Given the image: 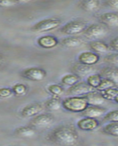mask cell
Instances as JSON below:
<instances>
[{"mask_svg": "<svg viewBox=\"0 0 118 146\" xmlns=\"http://www.w3.org/2000/svg\"><path fill=\"white\" fill-rule=\"evenodd\" d=\"M12 90L13 92V94L17 96H22L27 94L28 91V88L26 85L23 83H16L12 87Z\"/></svg>", "mask_w": 118, "mask_h": 146, "instance_id": "cell-26", "label": "cell"}, {"mask_svg": "<svg viewBox=\"0 0 118 146\" xmlns=\"http://www.w3.org/2000/svg\"><path fill=\"white\" fill-rule=\"evenodd\" d=\"M117 84L114 81L111 80L108 78H103L101 82L100 85L97 87L96 90L98 91H104L106 89H108L109 88H112V87H116Z\"/></svg>", "mask_w": 118, "mask_h": 146, "instance_id": "cell-29", "label": "cell"}, {"mask_svg": "<svg viewBox=\"0 0 118 146\" xmlns=\"http://www.w3.org/2000/svg\"><path fill=\"white\" fill-rule=\"evenodd\" d=\"M102 78H103L100 75V73L99 74H91V75L87 76L86 82L90 85V86L96 89L97 87L100 85Z\"/></svg>", "mask_w": 118, "mask_h": 146, "instance_id": "cell-25", "label": "cell"}, {"mask_svg": "<svg viewBox=\"0 0 118 146\" xmlns=\"http://www.w3.org/2000/svg\"><path fill=\"white\" fill-rule=\"evenodd\" d=\"M85 98L87 100L89 105H98V106H101L103 105L106 101L105 98L102 96L100 91L95 90V91H91L89 94L85 95Z\"/></svg>", "mask_w": 118, "mask_h": 146, "instance_id": "cell-16", "label": "cell"}, {"mask_svg": "<svg viewBox=\"0 0 118 146\" xmlns=\"http://www.w3.org/2000/svg\"><path fill=\"white\" fill-rule=\"evenodd\" d=\"M45 106L41 103L34 102L23 107L21 111V115L23 118H32L40 114L43 110Z\"/></svg>", "mask_w": 118, "mask_h": 146, "instance_id": "cell-9", "label": "cell"}, {"mask_svg": "<svg viewBox=\"0 0 118 146\" xmlns=\"http://www.w3.org/2000/svg\"><path fill=\"white\" fill-rule=\"evenodd\" d=\"M100 92L101 93L102 96L105 98V100L112 101L118 95V88L117 87H112V88H109L104 91H100Z\"/></svg>", "mask_w": 118, "mask_h": 146, "instance_id": "cell-27", "label": "cell"}, {"mask_svg": "<svg viewBox=\"0 0 118 146\" xmlns=\"http://www.w3.org/2000/svg\"><path fill=\"white\" fill-rule=\"evenodd\" d=\"M86 27H87L86 23L83 21H70L61 27L60 32L63 35L75 36V35L83 33Z\"/></svg>", "mask_w": 118, "mask_h": 146, "instance_id": "cell-4", "label": "cell"}, {"mask_svg": "<svg viewBox=\"0 0 118 146\" xmlns=\"http://www.w3.org/2000/svg\"><path fill=\"white\" fill-rule=\"evenodd\" d=\"M72 72L79 77L88 76L95 72V68L93 66L83 64L81 63H77L73 65L72 67Z\"/></svg>", "mask_w": 118, "mask_h": 146, "instance_id": "cell-15", "label": "cell"}, {"mask_svg": "<svg viewBox=\"0 0 118 146\" xmlns=\"http://www.w3.org/2000/svg\"><path fill=\"white\" fill-rule=\"evenodd\" d=\"M105 2L109 7L118 10V0H105Z\"/></svg>", "mask_w": 118, "mask_h": 146, "instance_id": "cell-35", "label": "cell"}, {"mask_svg": "<svg viewBox=\"0 0 118 146\" xmlns=\"http://www.w3.org/2000/svg\"><path fill=\"white\" fill-rule=\"evenodd\" d=\"M48 91L52 96H60L64 94L63 87L59 84H51L47 88Z\"/></svg>", "mask_w": 118, "mask_h": 146, "instance_id": "cell-28", "label": "cell"}, {"mask_svg": "<svg viewBox=\"0 0 118 146\" xmlns=\"http://www.w3.org/2000/svg\"><path fill=\"white\" fill-rule=\"evenodd\" d=\"M107 34V29L104 25L98 23H93L91 25L87 26L83 32L84 36L90 40H95L102 38L106 36Z\"/></svg>", "mask_w": 118, "mask_h": 146, "instance_id": "cell-5", "label": "cell"}, {"mask_svg": "<svg viewBox=\"0 0 118 146\" xmlns=\"http://www.w3.org/2000/svg\"><path fill=\"white\" fill-rule=\"evenodd\" d=\"M105 122H118V110H113L108 112L103 115Z\"/></svg>", "mask_w": 118, "mask_h": 146, "instance_id": "cell-30", "label": "cell"}, {"mask_svg": "<svg viewBox=\"0 0 118 146\" xmlns=\"http://www.w3.org/2000/svg\"><path fill=\"white\" fill-rule=\"evenodd\" d=\"M100 6L99 0H81L80 7L86 12H94L97 10Z\"/></svg>", "mask_w": 118, "mask_h": 146, "instance_id": "cell-22", "label": "cell"}, {"mask_svg": "<svg viewBox=\"0 0 118 146\" xmlns=\"http://www.w3.org/2000/svg\"><path fill=\"white\" fill-rule=\"evenodd\" d=\"M18 5L16 0H0V7L7 8V7H14Z\"/></svg>", "mask_w": 118, "mask_h": 146, "instance_id": "cell-33", "label": "cell"}, {"mask_svg": "<svg viewBox=\"0 0 118 146\" xmlns=\"http://www.w3.org/2000/svg\"><path fill=\"white\" fill-rule=\"evenodd\" d=\"M54 118L53 115L49 113H40L32 117L30 121V126L35 129H46L53 124Z\"/></svg>", "mask_w": 118, "mask_h": 146, "instance_id": "cell-7", "label": "cell"}, {"mask_svg": "<svg viewBox=\"0 0 118 146\" xmlns=\"http://www.w3.org/2000/svg\"><path fill=\"white\" fill-rule=\"evenodd\" d=\"M37 43L40 48L44 49H52L58 45L59 40L53 35H45L39 37L37 40Z\"/></svg>", "mask_w": 118, "mask_h": 146, "instance_id": "cell-13", "label": "cell"}, {"mask_svg": "<svg viewBox=\"0 0 118 146\" xmlns=\"http://www.w3.org/2000/svg\"><path fill=\"white\" fill-rule=\"evenodd\" d=\"M96 90L90 86L86 82H79L71 86L67 90V93L71 96H85L91 91Z\"/></svg>", "mask_w": 118, "mask_h": 146, "instance_id": "cell-8", "label": "cell"}, {"mask_svg": "<svg viewBox=\"0 0 118 146\" xmlns=\"http://www.w3.org/2000/svg\"><path fill=\"white\" fill-rule=\"evenodd\" d=\"M109 48L111 50L115 52H118V36L111 40L109 42Z\"/></svg>", "mask_w": 118, "mask_h": 146, "instance_id": "cell-34", "label": "cell"}, {"mask_svg": "<svg viewBox=\"0 0 118 146\" xmlns=\"http://www.w3.org/2000/svg\"><path fill=\"white\" fill-rule=\"evenodd\" d=\"M99 21L103 25L109 28L118 27V13L107 12L99 15Z\"/></svg>", "mask_w": 118, "mask_h": 146, "instance_id": "cell-10", "label": "cell"}, {"mask_svg": "<svg viewBox=\"0 0 118 146\" xmlns=\"http://www.w3.org/2000/svg\"><path fill=\"white\" fill-rule=\"evenodd\" d=\"M82 113V115L84 117L97 118L103 116L107 113V109L98 105H88Z\"/></svg>", "mask_w": 118, "mask_h": 146, "instance_id": "cell-14", "label": "cell"}, {"mask_svg": "<svg viewBox=\"0 0 118 146\" xmlns=\"http://www.w3.org/2000/svg\"><path fill=\"white\" fill-rule=\"evenodd\" d=\"M99 126V121L94 118L84 117L77 122V127L82 131H90L96 129Z\"/></svg>", "mask_w": 118, "mask_h": 146, "instance_id": "cell-12", "label": "cell"}, {"mask_svg": "<svg viewBox=\"0 0 118 146\" xmlns=\"http://www.w3.org/2000/svg\"><path fill=\"white\" fill-rule=\"evenodd\" d=\"M47 139L59 145L71 146L78 143L79 137L76 129L70 125H60L48 133Z\"/></svg>", "mask_w": 118, "mask_h": 146, "instance_id": "cell-1", "label": "cell"}, {"mask_svg": "<svg viewBox=\"0 0 118 146\" xmlns=\"http://www.w3.org/2000/svg\"><path fill=\"white\" fill-rule=\"evenodd\" d=\"M80 77L78 76L77 75L72 72L71 74H68V75H64L61 79V82L65 86H71L74 84L78 83L79 81Z\"/></svg>", "mask_w": 118, "mask_h": 146, "instance_id": "cell-24", "label": "cell"}, {"mask_svg": "<svg viewBox=\"0 0 118 146\" xmlns=\"http://www.w3.org/2000/svg\"><path fill=\"white\" fill-rule=\"evenodd\" d=\"M13 94L12 88H7V87H2L0 88V98L7 99L11 97Z\"/></svg>", "mask_w": 118, "mask_h": 146, "instance_id": "cell-32", "label": "cell"}, {"mask_svg": "<svg viewBox=\"0 0 118 146\" xmlns=\"http://www.w3.org/2000/svg\"><path fill=\"white\" fill-rule=\"evenodd\" d=\"M83 40L80 36H69L61 40V45L65 48H75L83 44Z\"/></svg>", "mask_w": 118, "mask_h": 146, "instance_id": "cell-18", "label": "cell"}, {"mask_svg": "<svg viewBox=\"0 0 118 146\" xmlns=\"http://www.w3.org/2000/svg\"><path fill=\"white\" fill-rule=\"evenodd\" d=\"M23 78L34 82H40L46 78L47 73L44 69L40 67H29L21 72Z\"/></svg>", "mask_w": 118, "mask_h": 146, "instance_id": "cell-6", "label": "cell"}, {"mask_svg": "<svg viewBox=\"0 0 118 146\" xmlns=\"http://www.w3.org/2000/svg\"><path fill=\"white\" fill-rule=\"evenodd\" d=\"M101 131L105 135L118 137V122H109L102 128Z\"/></svg>", "mask_w": 118, "mask_h": 146, "instance_id": "cell-23", "label": "cell"}, {"mask_svg": "<svg viewBox=\"0 0 118 146\" xmlns=\"http://www.w3.org/2000/svg\"><path fill=\"white\" fill-rule=\"evenodd\" d=\"M32 0H16V2L18 4H23V3H27V2H30Z\"/></svg>", "mask_w": 118, "mask_h": 146, "instance_id": "cell-36", "label": "cell"}, {"mask_svg": "<svg viewBox=\"0 0 118 146\" xmlns=\"http://www.w3.org/2000/svg\"><path fill=\"white\" fill-rule=\"evenodd\" d=\"M89 47L92 51L95 52L98 54H103V53H108L110 50L109 45L103 41L99 40H92L89 42Z\"/></svg>", "mask_w": 118, "mask_h": 146, "instance_id": "cell-17", "label": "cell"}, {"mask_svg": "<svg viewBox=\"0 0 118 146\" xmlns=\"http://www.w3.org/2000/svg\"><path fill=\"white\" fill-rule=\"evenodd\" d=\"M62 105L70 113H82L89 104L84 96H71L62 100Z\"/></svg>", "mask_w": 118, "mask_h": 146, "instance_id": "cell-2", "label": "cell"}, {"mask_svg": "<svg viewBox=\"0 0 118 146\" xmlns=\"http://www.w3.org/2000/svg\"><path fill=\"white\" fill-rule=\"evenodd\" d=\"M61 20L58 18H46L36 23L32 27V31L38 33L48 32L59 28L61 25Z\"/></svg>", "mask_w": 118, "mask_h": 146, "instance_id": "cell-3", "label": "cell"}, {"mask_svg": "<svg viewBox=\"0 0 118 146\" xmlns=\"http://www.w3.org/2000/svg\"><path fill=\"white\" fill-rule=\"evenodd\" d=\"M15 134L21 137L30 138L35 136L36 131L32 126H21L15 129Z\"/></svg>", "mask_w": 118, "mask_h": 146, "instance_id": "cell-20", "label": "cell"}, {"mask_svg": "<svg viewBox=\"0 0 118 146\" xmlns=\"http://www.w3.org/2000/svg\"><path fill=\"white\" fill-rule=\"evenodd\" d=\"M100 75L102 78H108L118 84V68L113 66H105L101 70Z\"/></svg>", "mask_w": 118, "mask_h": 146, "instance_id": "cell-19", "label": "cell"}, {"mask_svg": "<svg viewBox=\"0 0 118 146\" xmlns=\"http://www.w3.org/2000/svg\"><path fill=\"white\" fill-rule=\"evenodd\" d=\"M114 101H115V102L117 103V104H118V95H117V96H116V97H115V100H114Z\"/></svg>", "mask_w": 118, "mask_h": 146, "instance_id": "cell-37", "label": "cell"}, {"mask_svg": "<svg viewBox=\"0 0 118 146\" xmlns=\"http://www.w3.org/2000/svg\"><path fill=\"white\" fill-rule=\"evenodd\" d=\"M2 60H3V58H2V56L0 55V65H1V64H2Z\"/></svg>", "mask_w": 118, "mask_h": 146, "instance_id": "cell-38", "label": "cell"}, {"mask_svg": "<svg viewBox=\"0 0 118 146\" xmlns=\"http://www.w3.org/2000/svg\"><path fill=\"white\" fill-rule=\"evenodd\" d=\"M100 61V56L93 51H84L78 56V62L83 64L93 66Z\"/></svg>", "mask_w": 118, "mask_h": 146, "instance_id": "cell-11", "label": "cell"}, {"mask_svg": "<svg viewBox=\"0 0 118 146\" xmlns=\"http://www.w3.org/2000/svg\"><path fill=\"white\" fill-rule=\"evenodd\" d=\"M106 63L109 64L114 65V66H118V52L114 53H110L107 55L103 58Z\"/></svg>", "mask_w": 118, "mask_h": 146, "instance_id": "cell-31", "label": "cell"}, {"mask_svg": "<svg viewBox=\"0 0 118 146\" xmlns=\"http://www.w3.org/2000/svg\"><path fill=\"white\" fill-rule=\"evenodd\" d=\"M44 106L49 111H57L62 108V100L60 99V96H53L46 102Z\"/></svg>", "mask_w": 118, "mask_h": 146, "instance_id": "cell-21", "label": "cell"}]
</instances>
